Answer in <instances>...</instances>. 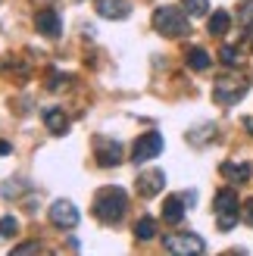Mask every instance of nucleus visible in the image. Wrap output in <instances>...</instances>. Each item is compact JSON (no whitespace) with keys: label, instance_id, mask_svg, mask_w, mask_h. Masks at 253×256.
Returning <instances> with one entry per match:
<instances>
[{"label":"nucleus","instance_id":"13","mask_svg":"<svg viewBox=\"0 0 253 256\" xmlns=\"http://www.w3.org/2000/svg\"><path fill=\"white\" fill-rule=\"evenodd\" d=\"M41 116H44V125H47L50 134H66V132H69V116H66L60 106H47Z\"/></svg>","mask_w":253,"mask_h":256},{"label":"nucleus","instance_id":"11","mask_svg":"<svg viewBox=\"0 0 253 256\" xmlns=\"http://www.w3.org/2000/svg\"><path fill=\"white\" fill-rule=\"evenodd\" d=\"M184 206H188V200L182 194H172L162 200V222L166 225H178L184 219Z\"/></svg>","mask_w":253,"mask_h":256},{"label":"nucleus","instance_id":"4","mask_svg":"<svg viewBox=\"0 0 253 256\" xmlns=\"http://www.w3.org/2000/svg\"><path fill=\"white\" fill-rule=\"evenodd\" d=\"M162 250L175 253V256H194L206 250V240L194 234V232H182V234H166L162 238Z\"/></svg>","mask_w":253,"mask_h":256},{"label":"nucleus","instance_id":"19","mask_svg":"<svg viewBox=\"0 0 253 256\" xmlns=\"http://www.w3.org/2000/svg\"><path fill=\"white\" fill-rule=\"evenodd\" d=\"M19 232V222H16V216H4L0 219V240H10L12 234Z\"/></svg>","mask_w":253,"mask_h":256},{"label":"nucleus","instance_id":"14","mask_svg":"<svg viewBox=\"0 0 253 256\" xmlns=\"http://www.w3.org/2000/svg\"><path fill=\"white\" fill-rule=\"evenodd\" d=\"M219 172H222V178H228L232 184H244V182H250V175H253V169L247 162H222Z\"/></svg>","mask_w":253,"mask_h":256},{"label":"nucleus","instance_id":"15","mask_svg":"<svg viewBox=\"0 0 253 256\" xmlns=\"http://www.w3.org/2000/svg\"><path fill=\"white\" fill-rule=\"evenodd\" d=\"M184 60H188V66H191L194 72H206V69L212 66V60H210V54H206L204 47H191Z\"/></svg>","mask_w":253,"mask_h":256},{"label":"nucleus","instance_id":"24","mask_svg":"<svg viewBox=\"0 0 253 256\" xmlns=\"http://www.w3.org/2000/svg\"><path fill=\"white\" fill-rule=\"evenodd\" d=\"M60 82H62V75H60V72H50V78H47V88H50V91H56V88H60Z\"/></svg>","mask_w":253,"mask_h":256},{"label":"nucleus","instance_id":"9","mask_svg":"<svg viewBox=\"0 0 253 256\" xmlns=\"http://www.w3.org/2000/svg\"><path fill=\"white\" fill-rule=\"evenodd\" d=\"M34 28H38V34H44V38H60V34H62V19H60V12H56V10H38Z\"/></svg>","mask_w":253,"mask_h":256},{"label":"nucleus","instance_id":"21","mask_svg":"<svg viewBox=\"0 0 253 256\" xmlns=\"http://www.w3.org/2000/svg\"><path fill=\"white\" fill-rule=\"evenodd\" d=\"M219 60L225 62V66H238V62H241V50H238V47H222Z\"/></svg>","mask_w":253,"mask_h":256},{"label":"nucleus","instance_id":"25","mask_svg":"<svg viewBox=\"0 0 253 256\" xmlns=\"http://www.w3.org/2000/svg\"><path fill=\"white\" fill-rule=\"evenodd\" d=\"M10 153H12V147L6 144V140H0V156H10Z\"/></svg>","mask_w":253,"mask_h":256},{"label":"nucleus","instance_id":"16","mask_svg":"<svg viewBox=\"0 0 253 256\" xmlns=\"http://www.w3.org/2000/svg\"><path fill=\"white\" fill-rule=\"evenodd\" d=\"M228 25H232V16H228V12H225V10H216V12H212V16H210V22H206V28H210V34H225V32H228Z\"/></svg>","mask_w":253,"mask_h":256},{"label":"nucleus","instance_id":"8","mask_svg":"<svg viewBox=\"0 0 253 256\" xmlns=\"http://www.w3.org/2000/svg\"><path fill=\"white\" fill-rule=\"evenodd\" d=\"M94 156H97V162L104 166V169H110V166H119V162H122V144L100 134V138H94Z\"/></svg>","mask_w":253,"mask_h":256},{"label":"nucleus","instance_id":"23","mask_svg":"<svg viewBox=\"0 0 253 256\" xmlns=\"http://www.w3.org/2000/svg\"><path fill=\"white\" fill-rule=\"evenodd\" d=\"M38 250H44L38 240H28V244H19V247H16V253H38Z\"/></svg>","mask_w":253,"mask_h":256},{"label":"nucleus","instance_id":"1","mask_svg":"<svg viewBox=\"0 0 253 256\" xmlns=\"http://www.w3.org/2000/svg\"><path fill=\"white\" fill-rule=\"evenodd\" d=\"M125 210H128V194H125L122 188H104V190H97L94 206H91L94 219L104 222V225H119Z\"/></svg>","mask_w":253,"mask_h":256},{"label":"nucleus","instance_id":"7","mask_svg":"<svg viewBox=\"0 0 253 256\" xmlns=\"http://www.w3.org/2000/svg\"><path fill=\"white\" fill-rule=\"evenodd\" d=\"M162 147H166L162 134H160V132H147V134H141V138L134 140V147H132V162L138 166V162L156 160L160 153H162Z\"/></svg>","mask_w":253,"mask_h":256},{"label":"nucleus","instance_id":"18","mask_svg":"<svg viewBox=\"0 0 253 256\" xmlns=\"http://www.w3.org/2000/svg\"><path fill=\"white\" fill-rule=\"evenodd\" d=\"M182 6H184V12H188L191 19H200V16H206L210 0H182Z\"/></svg>","mask_w":253,"mask_h":256},{"label":"nucleus","instance_id":"10","mask_svg":"<svg viewBox=\"0 0 253 256\" xmlns=\"http://www.w3.org/2000/svg\"><path fill=\"white\" fill-rule=\"evenodd\" d=\"M162 184H166V175H162V169H147L138 175V194L141 197H156Z\"/></svg>","mask_w":253,"mask_h":256},{"label":"nucleus","instance_id":"5","mask_svg":"<svg viewBox=\"0 0 253 256\" xmlns=\"http://www.w3.org/2000/svg\"><path fill=\"white\" fill-rule=\"evenodd\" d=\"M247 91H250V84L244 78H232L228 75V78H219L212 84V100H216L219 106H234Z\"/></svg>","mask_w":253,"mask_h":256},{"label":"nucleus","instance_id":"22","mask_svg":"<svg viewBox=\"0 0 253 256\" xmlns=\"http://www.w3.org/2000/svg\"><path fill=\"white\" fill-rule=\"evenodd\" d=\"M241 219H244V222L253 228V197H250V200L244 203V206H241Z\"/></svg>","mask_w":253,"mask_h":256},{"label":"nucleus","instance_id":"2","mask_svg":"<svg viewBox=\"0 0 253 256\" xmlns=\"http://www.w3.org/2000/svg\"><path fill=\"white\" fill-rule=\"evenodd\" d=\"M154 28L160 34H166V38H182V34H188V32H191V25H188L184 6L182 10L178 6H160L154 12Z\"/></svg>","mask_w":253,"mask_h":256},{"label":"nucleus","instance_id":"3","mask_svg":"<svg viewBox=\"0 0 253 256\" xmlns=\"http://www.w3.org/2000/svg\"><path fill=\"white\" fill-rule=\"evenodd\" d=\"M212 210H216V225L222 228V232H232V228L238 225V219H241V203H238V194L232 188H222L216 200H212Z\"/></svg>","mask_w":253,"mask_h":256},{"label":"nucleus","instance_id":"6","mask_svg":"<svg viewBox=\"0 0 253 256\" xmlns=\"http://www.w3.org/2000/svg\"><path fill=\"white\" fill-rule=\"evenodd\" d=\"M47 219L54 228H62V232H72L75 225H78V210H75V203L72 200H54L50 203V210H47Z\"/></svg>","mask_w":253,"mask_h":256},{"label":"nucleus","instance_id":"20","mask_svg":"<svg viewBox=\"0 0 253 256\" xmlns=\"http://www.w3.org/2000/svg\"><path fill=\"white\" fill-rule=\"evenodd\" d=\"M238 22H241V28L253 32V0H244V6L238 10Z\"/></svg>","mask_w":253,"mask_h":256},{"label":"nucleus","instance_id":"17","mask_svg":"<svg viewBox=\"0 0 253 256\" xmlns=\"http://www.w3.org/2000/svg\"><path fill=\"white\" fill-rule=\"evenodd\" d=\"M134 238L138 240H154L156 238V222L150 219V216H141V219L134 222Z\"/></svg>","mask_w":253,"mask_h":256},{"label":"nucleus","instance_id":"12","mask_svg":"<svg viewBox=\"0 0 253 256\" xmlns=\"http://www.w3.org/2000/svg\"><path fill=\"white\" fill-rule=\"evenodd\" d=\"M97 12L104 19H128L132 16V4L128 0H97Z\"/></svg>","mask_w":253,"mask_h":256}]
</instances>
